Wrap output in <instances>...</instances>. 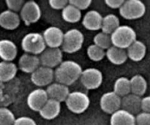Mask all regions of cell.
Returning a JSON list of instances; mask_svg holds the SVG:
<instances>
[{
	"instance_id": "cell-11",
	"label": "cell",
	"mask_w": 150,
	"mask_h": 125,
	"mask_svg": "<svg viewBox=\"0 0 150 125\" xmlns=\"http://www.w3.org/2000/svg\"><path fill=\"white\" fill-rule=\"evenodd\" d=\"M62 51L59 48H48L40 56L42 66L53 69L62 63Z\"/></svg>"
},
{
	"instance_id": "cell-34",
	"label": "cell",
	"mask_w": 150,
	"mask_h": 125,
	"mask_svg": "<svg viewBox=\"0 0 150 125\" xmlns=\"http://www.w3.org/2000/svg\"><path fill=\"white\" fill-rule=\"evenodd\" d=\"M69 4H72L81 11L87 9L92 4V1L91 0H70Z\"/></svg>"
},
{
	"instance_id": "cell-26",
	"label": "cell",
	"mask_w": 150,
	"mask_h": 125,
	"mask_svg": "<svg viewBox=\"0 0 150 125\" xmlns=\"http://www.w3.org/2000/svg\"><path fill=\"white\" fill-rule=\"evenodd\" d=\"M63 20L68 23H77L81 19V12L72 4H68L62 11Z\"/></svg>"
},
{
	"instance_id": "cell-30",
	"label": "cell",
	"mask_w": 150,
	"mask_h": 125,
	"mask_svg": "<svg viewBox=\"0 0 150 125\" xmlns=\"http://www.w3.org/2000/svg\"><path fill=\"white\" fill-rule=\"evenodd\" d=\"M87 55L93 61H100L106 56V51L95 44H92L87 48Z\"/></svg>"
},
{
	"instance_id": "cell-13",
	"label": "cell",
	"mask_w": 150,
	"mask_h": 125,
	"mask_svg": "<svg viewBox=\"0 0 150 125\" xmlns=\"http://www.w3.org/2000/svg\"><path fill=\"white\" fill-rule=\"evenodd\" d=\"M42 36L48 48H59L62 46L64 33L57 26H49L44 31Z\"/></svg>"
},
{
	"instance_id": "cell-33",
	"label": "cell",
	"mask_w": 150,
	"mask_h": 125,
	"mask_svg": "<svg viewBox=\"0 0 150 125\" xmlns=\"http://www.w3.org/2000/svg\"><path fill=\"white\" fill-rule=\"evenodd\" d=\"M136 125H150V113L141 112L136 116Z\"/></svg>"
},
{
	"instance_id": "cell-5",
	"label": "cell",
	"mask_w": 150,
	"mask_h": 125,
	"mask_svg": "<svg viewBox=\"0 0 150 125\" xmlns=\"http://www.w3.org/2000/svg\"><path fill=\"white\" fill-rule=\"evenodd\" d=\"M84 41V36L80 30L72 29L64 33L62 48L66 53L72 54L80 50Z\"/></svg>"
},
{
	"instance_id": "cell-14",
	"label": "cell",
	"mask_w": 150,
	"mask_h": 125,
	"mask_svg": "<svg viewBox=\"0 0 150 125\" xmlns=\"http://www.w3.org/2000/svg\"><path fill=\"white\" fill-rule=\"evenodd\" d=\"M142 99L141 96L131 93L122 98L121 107L135 116L140 113L141 110H142Z\"/></svg>"
},
{
	"instance_id": "cell-38",
	"label": "cell",
	"mask_w": 150,
	"mask_h": 125,
	"mask_svg": "<svg viewBox=\"0 0 150 125\" xmlns=\"http://www.w3.org/2000/svg\"><path fill=\"white\" fill-rule=\"evenodd\" d=\"M142 109L144 112L150 113V96L142 98Z\"/></svg>"
},
{
	"instance_id": "cell-17",
	"label": "cell",
	"mask_w": 150,
	"mask_h": 125,
	"mask_svg": "<svg viewBox=\"0 0 150 125\" xmlns=\"http://www.w3.org/2000/svg\"><path fill=\"white\" fill-rule=\"evenodd\" d=\"M21 23V16L16 12L6 10L0 14V25L8 30H13L18 27Z\"/></svg>"
},
{
	"instance_id": "cell-1",
	"label": "cell",
	"mask_w": 150,
	"mask_h": 125,
	"mask_svg": "<svg viewBox=\"0 0 150 125\" xmlns=\"http://www.w3.org/2000/svg\"><path fill=\"white\" fill-rule=\"evenodd\" d=\"M55 79L57 82L65 85H71L81 78L83 72L80 65L73 60L63 61L55 70Z\"/></svg>"
},
{
	"instance_id": "cell-8",
	"label": "cell",
	"mask_w": 150,
	"mask_h": 125,
	"mask_svg": "<svg viewBox=\"0 0 150 125\" xmlns=\"http://www.w3.org/2000/svg\"><path fill=\"white\" fill-rule=\"evenodd\" d=\"M81 82L84 88L88 90L98 88L103 82L102 72L95 68H88L82 72Z\"/></svg>"
},
{
	"instance_id": "cell-20",
	"label": "cell",
	"mask_w": 150,
	"mask_h": 125,
	"mask_svg": "<svg viewBox=\"0 0 150 125\" xmlns=\"http://www.w3.org/2000/svg\"><path fill=\"white\" fill-rule=\"evenodd\" d=\"M18 48L16 44L8 39L0 41V57L3 61L12 62L16 57Z\"/></svg>"
},
{
	"instance_id": "cell-23",
	"label": "cell",
	"mask_w": 150,
	"mask_h": 125,
	"mask_svg": "<svg viewBox=\"0 0 150 125\" xmlns=\"http://www.w3.org/2000/svg\"><path fill=\"white\" fill-rule=\"evenodd\" d=\"M106 57L111 63L114 65H122L128 58L127 51L114 46L106 50Z\"/></svg>"
},
{
	"instance_id": "cell-35",
	"label": "cell",
	"mask_w": 150,
	"mask_h": 125,
	"mask_svg": "<svg viewBox=\"0 0 150 125\" xmlns=\"http://www.w3.org/2000/svg\"><path fill=\"white\" fill-rule=\"evenodd\" d=\"M68 4L69 1L67 0H50L49 1V4L51 8L57 10H62Z\"/></svg>"
},
{
	"instance_id": "cell-9",
	"label": "cell",
	"mask_w": 150,
	"mask_h": 125,
	"mask_svg": "<svg viewBox=\"0 0 150 125\" xmlns=\"http://www.w3.org/2000/svg\"><path fill=\"white\" fill-rule=\"evenodd\" d=\"M55 77V72L53 69L40 66L35 71L31 74V80L32 83L38 87L48 86L52 84Z\"/></svg>"
},
{
	"instance_id": "cell-32",
	"label": "cell",
	"mask_w": 150,
	"mask_h": 125,
	"mask_svg": "<svg viewBox=\"0 0 150 125\" xmlns=\"http://www.w3.org/2000/svg\"><path fill=\"white\" fill-rule=\"evenodd\" d=\"M5 2L7 7H8V10L16 13L21 12L25 4L24 1L23 0H6Z\"/></svg>"
},
{
	"instance_id": "cell-10",
	"label": "cell",
	"mask_w": 150,
	"mask_h": 125,
	"mask_svg": "<svg viewBox=\"0 0 150 125\" xmlns=\"http://www.w3.org/2000/svg\"><path fill=\"white\" fill-rule=\"evenodd\" d=\"M122 98L114 91L104 94L100 100V105L103 112L112 115L117 110H120Z\"/></svg>"
},
{
	"instance_id": "cell-19",
	"label": "cell",
	"mask_w": 150,
	"mask_h": 125,
	"mask_svg": "<svg viewBox=\"0 0 150 125\" xmlns=\"http://www.w3.org/2000/svg\"><path fill=\"white\" fill-rule=\"evenodd\" d=\"M110 124L136 125V116L123 109H120L111 115L110 119Z\"/></svg>"
},
{
	"instance_id": "cell-36",
	"label": "cell",
	"mask_w": 150,
	"mask_h": 125,
	"mask_svg": "<svg viewBox=\"0 0 150 125\" xmlns=\"http://www.w3.org/2000/svg\"><path fill=\"white\" fill-rule=\"evenodd\" d=\"M15 125H38L33 119L28 116H21L16 119Z\"/></svg>"
},
{
	"instance_id": "cell-3",
	"label": "cell",
	"mask_w": 150,
	"mask_h": 125,
	"mask_svg": "<svg viewBox=\"0 0 150 125\" xmlns=\"http://www.w3.org/2000/svg\"><path fill=\"white\" fill-rule=\"evenodd\" d=\"M21 48L28 54H41L46 49L43 36L39 32H29L21 41Z\"/></svg>"
},
{
	"instance_id": "cell-7",
	"label": "cell",
	"mask_w": 150,
	"mask_h": 125,
	"mask_svg": "<svg viewBox=\"0 0 150 125\" xmlns=\"http://www.w3.org/2000/svg\"><path fill=\"white\" fill-rule=\"evenodd\" d=\"M41 14L42 13L39 4L33 0L25 2L23 8L20 12L21 19L27 26L38 22L40 19Z\"/></svg>"
},
{
	"instance_id": "cell-25",
	"label": "cell",
	"mask_w": 150,
	"mask_h": 125,
	"mask_svg": "<svg viewBox=\"0 0 150 125\" xmlns=\"http://www.w3.org/2000/svg\"><path fill=\"white\" fill-rule=\"evenodd\" d=\"M131 93L142 96L147 90V82L145 78L141 74H136L130 79Z\"/></svg>"
},
{
	"instance_id": "cell-29",
	"label": "cell",
	"mask_w": 150,
	"mask_h": 125,
	"mask_svg": "<svg viewBox=\"0 0 150 125\" xmlns=\"http://www.w3.org/2000/svg\"><path fill=\"white\" fill-rule=\"evenodd\" d=\"M94 44L100 47L103 49H108L111 46H112V41H111V35L104 33L103 32H100L97 34L94 37Z\"/></svg>"
},
{
	"instance_id": "cell-28",
	"label": "cell",
	"mask_w": 150,
	"mask_h": 125,
	"mask_svg": "<svg viewBox=\"0 0 150 125\" xmlns=\"http://www.w3.org/2000/svg\"><path fill=\"white\" fill-rule=\"evenodd\" d=\"M114 92L120 97H124L131 93L130 79L122 76L115 81L114 85Z\"/></svg>"
},
{
	"instance_id": "cell-12",
	"label": "cell",
	"mask_w": 150,
	"mask_h": 125,
	"mask_svg": "<svg viewBox=\"0 0 150 125\" xmlns=\"http://www.w3.org/2000/svg\"><path fill=\"white\" fill-rule=\"evenodd\" d=\"M49 99L46 90L37 88L31 91L27 96V105L33 111L40 112Z\"/></svg>"
},
{
	"instance_id": "cell-27",
	"label": "cell",
	"mask_w": 150,
	"mask_h": 125,
	"mask_svg": "<svg viewBox=\"0 0 150 125\" xmlns=\"http://www.w3.org/2000/svg\"><path fill=\"white\" fill-rule=\"evenodd\" d=\"M120 26L119 18L114 14H108L103 17L101 29L104 33L111 35Z\"/></svg>"
},
{
	"instance_id": "cell-16",
	"label": "cell",
	"mask_w": 150,
	"mask_h": 125,
	"mask_svg": "<svg viewBox=\"0 0 150 125\" xmlns=\"http://www.w3.org/2000/svg\"><path fill=\"white\" fill-rule=\"evenodd\" d=\"M46 91L49 99H53L59 102L66 101L70 93L68 86L59 82H54L48 85Z\"/></svg>"
},
{
	"instance_id": "cell-24",
	"label": "cell",
	"mask_w": 150,
	"mask_h": 125,
	"mask_svg": "<svg viewBox=\"0 0 150 125\" xmlns=\"http://www.w3.org/2000/svg\"><path fill=\"white\" fill-rule=\"evenodd\" d=\"M18 68L12 62L2 61L0 63V79L2 82L12 80L16 76Z\"/></svg>"
},
{
	"instance_id": "cell-21",
	"label": "cell",
	"mask_w": 150,
	"mask_h": 125,
	"mask_svg": "<svg viewBox=\"0 0 150 125\" xmlns=\"http://www.w3.org/2000/svg\"><path fill=\"white\" fill-rule=\"evenodd\" d=\"M61 102L53 99H49L45 105L43 106L40 111V115L42 118L46 120H52L57 118L59 115L61 111Z\"/></svg>"
},
{
	"instance_id": "cell-6",
	"label": "cell",
	"mask_w": 150,
	"mask_h": 125,
	"mask_svg": "<svg viewBox=\"0 0 150 125\" xmlns=\"http://www.w3.org/2000/svg\"><path fill=\"white\" fill-rule=\"evenodd\" d=\"M146 12V6L140 0H127L120 9L122 17L127 20L142 18Z\"/></svg>"
},
{
	"instance_id": "cell-2",
	"label": "cell",
	"mask_w": 150,
	"mask_h": 125,
	"mask_svg": "<svg viewBox=\"0 0 150 125\" xmlns=\"http://www.w3.org/2000/svg\"><path fill=\"white\" fill-rule=\"evenodd\" d=\"M112 45L118 48H129L136 41V33L134 29L127 25L120 26L111 35Z\"/></svg>"
},
{
	"instance_id": "cell-22",
	"label": "cell",
	"mask_w": 150,
	"mask_h": 125,
	"mask_svg": "<svg viewBox=\"0 0 150 125\" xmlns=\"http://www.w3.org/2000/svg\"><path fill=\"white\" fill-rule=\"evenodd\" d=\"M127 56L131 60L139 62L143 60L146 53V45L141 41L136 40L127 49Z\"/></svg>"
},
{
	"instance_id": "cell-31",
	"label": "cell",
	"mask_w": 150,
	"mask_h": 125,
	"mask_svg": "<svg viewBox=\"0 0 150 125\" xmlns=\"http://www.w3.org/2000/svg\"><path fill=\"white\" fill-rule=\"evenodd\" d=\"M16 119L10 109L1 107L0 109V125H15Z\"/></svg>"
},
{
	"instance_id": "cell-15",
	"label": "cell",
	"mask_w": 150,
	"mask_h": 125,
	"mask_svg": "<svg viewBox=\"0 0 150 125\" xmlns=\"http://www.w3.org/2000/svg\"><path fill=\"white\" fill-rule=\"evenodd\" d=\"M40 57L34 54H22L18 61V67L24 73L32 74L40 67Z\"/></svg>"
},
{
	"instance_id": "cell-4",
	"label": "cell",
	"mask_w": 150,
	"mask_h": 125,
	"mask_svg": "<svg viewBox=\"0 0 150 125\" xmlns=\"http://www.w3.org/2000/svg\"><path fill=\"white\" fill-rule=\"evenodd\" d=\"M69 110L76 114L86 111L90 104V99L87 94L81 91L70 92L65 101Z\"/></svg>"
},
{
	"instance_id": "cell-37",
	"label": "cell",
	"mask_w": 150,
	"mask_h": 125,
	"mask_svg": "<svg viewBox=\"0 0 150 125\" xmlns=\"http://www.w3.org/2000/svg\"><path fill=\"white\" fill-rule=\"evenodd\" d=\"M105 4L113 9H120L125 3L124 0H105Z\"/></svg>"
},
{
	"instance_id": "cell-18",
	"label": "cell",
	"mask_w": 150,
	"mask_h": 125,
	"mask_svg": "<svg viewBox=\"0 0 150 125\" xmlns=\"http://www.w3.org/2000/svg\"><path fill=\"white\" fill-rule=\"evenodd\" d=\"M103 17L97 10H89L83 16L82 24L86 29L92 31L98 30L102 28Z\"/></svg>"
}]
</instances>
